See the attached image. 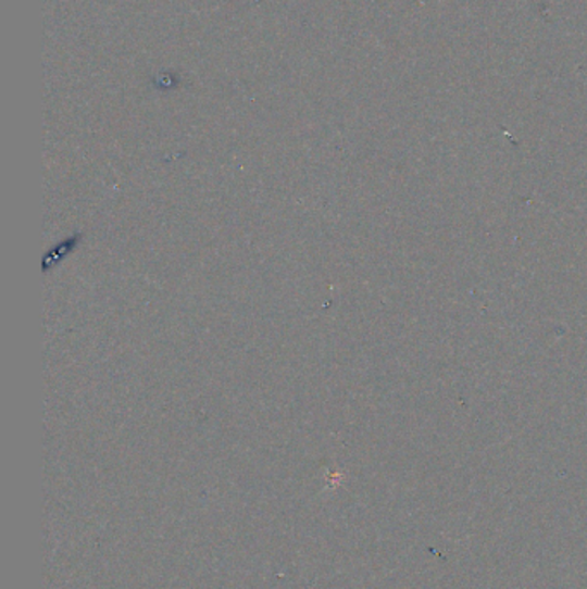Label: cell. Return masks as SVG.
<instances>
[{"label":"cell","instance_id":"1","mask_svg":"<svg viewBox=\"0 0 587 589\" xmlns=\"http://www.w3.org/2000/svg\"><path fill=\"white\" fill-rule=\"evenodd\" d=\"M78 238L79 235H76V237L67 238V240H64L63 243H59L58 247H54V249L49 250L47 252L46 259H43V271H50L52 267L58 266L59 262H63V259H66L67 255H70L73 250L76 249V246H78Z\"/></svg>","mask_w":587,"mask_h":589}]
</instances>
